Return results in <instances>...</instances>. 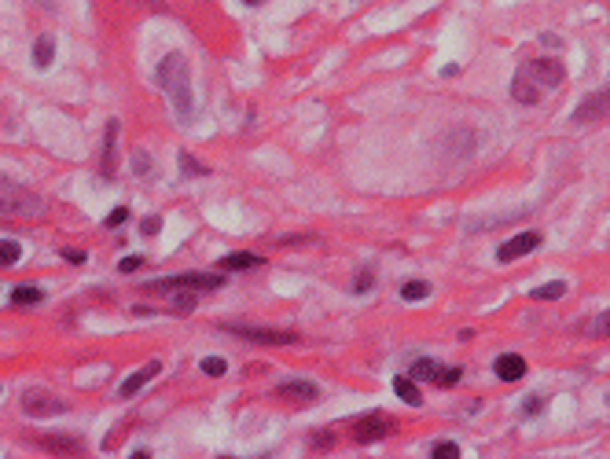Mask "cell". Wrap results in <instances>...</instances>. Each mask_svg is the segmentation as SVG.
Listing matches in <instances>:
<instances>
[{"label":"cell","instance_id":"1","mask_svg":"<svg viewBox=\"0 0 610 459\" xmlns=\"http://www.w3.org/2000/svg\"><path fill=\"white\" fill-rule=\"evenodd\" d=\"M155 81L158 89L169 96V103H173V114L180 122L191 118V111H195V100H191V74H188V59L180 56V52H169L162 56L155 70Z\"/></svg>","mask_w":610,"mask_h":459},{"label":"cell","instance_id":"2","mask_svg":"<svg viewBox=\"0 0 610 459\" xmlns=\"http://www.w3.org/2000/svg\"><path fill=\"white\" fill-rule=\"evenodd\" d=\"M41 210H45V202L34 191H26L23 184L0 177V217H37Z\"/></svg>","mask_w":610,"mask_h":459},{"label":"cell","instance_id":"3","mask_svg":"<svg viewBox=\"0 0 610 459\" xmlns=\"http://www.w3.org/2000/svg\"><path fill=\"white\" fill-rule=\"evenodd\" d=\"M224 287V276L217 272H188V276H169V280H151L144 283V291H217Z\"/></svg>","mask_w":610,"mask_h":459},{"label":"cell","instance_id":"4","mask_svg":"<svg viewBox=\"0 0 610 459\" xmlns=\"http://www.w3.org/2000/svg\"><path fill=\"white\" fill-rule=\"evenodd\" d=\"M409 379H415V382H431V386H456V382L464 379V371H459V368H442L437 360L423 357V360H415V364H412Z\"/></svg>","mask_w":610,"mask_h":459},{"label":"cell","instance_id":"5","mask_svg":"<svg viewBox=\"0 0 610 459\" xmlns=\"http://www.w3.org/2000/svg\"><path fill=\"white\" fill-rule=\"evenodd\" d=\"M526 78L537 85V89L544 92V89H555V85H563V78H566V67L559 59H530V63H522L519 67Z\"/></svg>","mask_w":610,"mask_h":459},{"label":"cell","instance_id":"6","mask_svg":"<svg viewBox=\"0 0 610 459\" xmlns=\"http://www.w3.org/2000/svg\"><path fill=\"white\" fill-rule=\"evenodd\" d=\"M70 404L56 397V393H48V390H26L23 393V412L26 415H34V419H48V415H63Z\"/></svg>","mask_w":610,"mask_h":459},{"label":"cell","instance_id":"7","mask_svg":"<svg viewBox=\"0 0 610 459\" xmlns=\"http://www.w3.org/2000/svg\"><path fill=\"white\" fill-rule=\"evenodd\" d=\"M228 331L254 342V346H294L298 342L294 331H276V327H228Z\"/></svg>","mask_w":610,"mask_h":459},{"label":"cell","instance_id":"8","mask_svg":"<svg viewBox=\"0 0 610 459\" xmlns=\"http://www.w3.org/2000/svg\"><path fill=\"white\" fill-rule=\"evenodd\" d=\"M610 114V89L603 92H592V96H585L581 107L574 111V125H588V122H599V118H607Z\"/></svg>","mask_w":610,"mask_h":459},{"label":"cell","instance_id":"9","mask_svg":"<svg viewBox=\"0 0 610 459\" xmlns=\"http://www.w3.org/2000/svg\"><path fill=\"white\" fill-rule=\"evenodd\" d=\"M541 243H544L541 232H522V236H515L511 243H504V247L497 250V261H504V265H508V261H519V258H526V254L537 250Z\"/></svg>","mask_w":610,"mask_h":459},{"label":"cell","instance_id":"10","mask_svg":"<svg viewBox=\"0 0 610 459\" xmlns=\"http://www.w3.org/2000/svg\"><path fill=\"white\" fill-rule=\"evenodd\" d=\"M390 430H393L390 419H382V415H364L357 423V430H353V437H357L360 445H371V441H382Z\"/></svg>","mask_w":610,"mask_h":459},{"label":"cell","instance_id":"11","mask_svg":"<svg viewBox=\"0 0 610 459\" xmlns=\"http://www.w3.org/2000/svg\"><path fill=\"white\" fill-rule=\"evenodd\" d=\"M276 397H287V401H298V404H313V401H320V386H316V382L294 379V382L276 386Z\"/></svg>","mask_w":610,"mask_h":459},{"label":"cell","instance_id":"12","mask_svg":"<svg viewBox=\"0 0 610 459\" xmlns=\"http://www.w3.org/2000/svg\"><path fill=\"white\" fill-rule=\"evenodd\" d=\"M158 368H162V364H158V360H151V364H144L140 371H133V375L122 382V390H118V393H122V397H136V393H140L147 382L158 375Z\"/></svg>","mask_w":610,"mask_h":459},{"label":"cell","instance_id":"13","mask_svg":"<svg viewBox=\"0 0 610 459\" xmlns=\"http://www.w3.org/2000/svg\"><path fill=\"white\" fill-rule=\"evenodd\" d=\"M497 379L500 382H519L522 375H526V360H522L519 353H504V357H497Z\"/></svg>","mask_w":610,"mask_h":459},{"label":"cell","instance_id":"14","mask_svg":"<svg viewBox=\"0 0 610 459\" xmlns=\"http://www.w3.org/2000/svg\"><path fill=\"white\" fill-rule=\"evenodd\" d=\"M511 96H515V103H522V107L541 103V89H537V85H533L522 70L515 74V78H511Z\"/></svg>","mask_w":610,"mask_h":459},{"label":"cell","instance_id":"15","mask_svg":"<svg viewBox=\"0 0 610 459\" xmlns=\"http://www.w3.org/2000/svg\"><path fill=\"white\" fill-rule=\"evenodd\" d=\"M261 265H265L261 254L239 250V254H228V258H221V261H217V269H221V272H243V269H261Z\"/></svg>","mask_w":610,"mask_h":459},{"label":"cell","instance_id":"16","mask_svg":"<svg viewBox=\"0 0 610 459\" xmlns=\"http://www.w3.org/2000/svg\"><path fill=\"white\" fill-rule=\"evenodd\" d=\"M114 144H118V122H107V133H103V177H114L118 173Z\"/></svg>","mask_w":610,"mask_h":459},{"label":"cell","instance_id":"17","mask_svg":"<svg viewBox=\"0 0 610 459\" xmlns=\"http://www.w3.org/2000/svg\"><path fill=\"white\" fill-rule=\"evenodd\" d=\"M393 393H397L409 408H420V404H423V393H420V386H415V379H409V375L393 379Z\"/></svg>","mask_w":610,"mask_h":459},{"label":"cell","instance_id":"18","mask_svg":"<svg viewBox=\"0 0 610 459\" xmlns=\"http://www.w3.org/2000/svg\"><path fill=\"white\" fill-rule=\"evenodd\" d=\"M37 445H45V448H52V452H59V456H67V452H74V456H78V452H81V441H78V437H56V434H41V437H37Z\"/></svg>","mask_w":610,"mask_h":459},{"label":"cell","instance_id":"19","mask_svg":"<svg viewBox=\"0 0 610 459\" xmlns=\"http://www.w3.org/2000/svg\"><path fill=\"white\" fill-rule=\"evenodd\" d=\"M52 59H56V41H52V37H37V45H34V67L48 70Z\"/></svg>","mask_w":610,"mask_h":459},{"label":"cell","instance_id":"20","mask_svg":"<svg viewBox=\"0 0 610 459\" xmlns=\"http://www.w3.org/2000/svg\"><path fill=\"white\" fill-rule=\"evenodd\" d=\"M401 298L404 302H423V298H431V283L426 280H409L401 287Z\"/></svg>","mask_w":610,"mask_h":459},{"label":"cell","instance_id":"21","mask_svg":"<svg viewBox=\"0 0 610 459\" xmlns=\"http://www.w3.org/2000/svg\"><path fill=\"white\" fill-rule=\"evenodd\" d=\"M566 294V283L563 280H552V283H544L533 291V302H555V298H563Z\"/></svg>","mask_w":610,"mask_h":459},{"label":"cell","instance_id":"22","mask_svg":"<svg viewBox=\"0 0 610 459\" xmlns=\"http://www.w3.org/2000/svg\"><path fill=\"white\" fill-rule=\"evenodd\" d=\"M19 261H23V247H19L15 239H4V243H0V269L19 265Z\"/></svg>","mask_w":610,"mask_h":459},{"label":"cell","instance_id":"23","mask_svg":"<svg viewBox=\"0 0 610 459\" xmlns=\"http://www.w3.org/2000/svg\"><path fill=\"white\" fill-rule=\"evenodd\" d=\"M12 302H15V305H26V309H30V305L45 302V294H41L37 287H15V291H12Z\"/></svg>","mask_w":610,"mask_h":459},{"label":"cell","instance_id":"24","mask_svg":"<svg viewBox=\"0 0 610 459\" xmlns=\"http://www.w3.org/2000/svg\"><path fill=\"white\" fill-rule=\"evenodd\" d=\"M199 368H202V375H210V379H221L224 371H228V364H224L221 357H202Z\"/></svg>","mask_w":610,"mask_h":459},{"label":"cell","instance_id":"25","mask_svg":"<svg viewBox=\"0 0 610 459\" xmlns=\"http://www.w3.org/2000/svg\"><path fill=\"white\" fill-rule=\"evenodd\" d=\"M588 335H592V338H610V309H607V313H599V316L592 320Z\"/></svg>","mask_w":610,"mask_h":459},{"label":"cell","instance_id":"26","mask_svg":"<svg viewBox=\"0 0 610 459\" xmlns=\"http://www.w3.org/2000/svg\"><path fill=\"white\" fill-rule=\"evenodd\" d=\"M431 456H434V459H456V456H459V445H456V441H437V445L431 448Z\"/></svg>","mask_w":610,"mask_h":459},{"label":"cell","instance_id":"27","mask_svg":"<svg viewBox=\"0 0 610 459\" xmlns=\"http://www.w3.org/2000/svg\"><path fill=\"white\" fill-rule=\"evenodd\" d=\"M180 169H184V173H195V177H206V173H210V169L202 166V162H195L188 151H180Z\"/></svg>","mask_w":610,"mask_h":459},{"label":"cell","instance_id":"28","mask_svg":"<svg viewBox=\"0 0 610 459\" xmlns=\"http://www.w3.org/2000/svg\"><path fill=\"white\" fill-rule=\"evenodd\" d=\"M133 169L140 177H147V173H151V155H147V151H133Z\"/></svg>","mask_w":610,"mask_h":459},{"label":"cell","instance_id":"29","mask_svg":"<svg viewBox=\"0 0 610 459\" xmlns=\"http://www.w3.org/2000/svg\"><path fill=\"white\" fill-rule=\"evenodd\" d=\"M173 309H177V313H191V309H195V294H191V291L188 294H177L173 298Z\"/></svg>","mask_w":610,"mask_h":459},{"label":"cell","instance_id":"30","mask_svg":"<svg viewBox=\"0 0 610 459\" xmlns=\"http://www.w3.org/2000/svg\"><path fill=\"white\" fill-rule=\"evenodd\" d=\"M371 287H375V276H371V272H360L357 280H353V291H357V294L371 291Z\"/></svg>","mask_w":610,"mask_h":459},{"label":"cell","instance_id":"31","mask_svg":"<svg viewBox=\"0 0 610 459\" xmlns=\"http://www.w3.org/2000/svg\"><path fill=\"white\" fill-rule=\"evenodd\" d=\"M125 221H129V210L118 206V210H111V217H107V228H118V224H125Z\"/></svg>","mask_w":610,"mask_h":459},{"label":"cell","instance_id":"32","mask_svg":"<svg viewBox=\"0 0 610 459\" xmlns=\"http://www.w3.org/2000/svg\"><path fill=\"white\" fill-rule=\"evenodd\" d=\"M158 228H162V221H158V217H144V221H140V232H144V236H155Z\"/></svg>","mask_w":610,"mask_h":459},{"label":"cell","instance_id":"33","mask_svg":"<svg viewBox=\"0 0 610 459\" xmlns=\"http://www.w3.org/2000/svg\"><path fill=\"white\" fill-rule=\"evenodd\" d=\"M140 265H144V258H136V254H133V258H122L118 272H133V269H140Z\"/></svg>","mask_w":610,"mask_h":459},{"label":"cell","instance_id":"34","mask_svg":"<svg viewBox=\"0 0 610 459\" xmlns=\"http://www.w3.org/2000/svg\"><path fill=\"white\" fill-rule=\"evenodd\" d=\"M63 258L74 261V265H81V261H85V254H81V250H63Z\"/></svg>","mask_w":610,"mask_h":459},{"label":"cell","instance_id":"35","mask_svg":"<svg viewBox=\"0 0 610 459\" xmlns=\"http://www.w3.org/2000/svg\"><path fill=\"white\" fill-rule=\"evenodd\" d=\"M541 408H544V401H541V397H530V401H526V412H530V415H533V412H541Z\"/></svg>","mask_w":610,"mask_h":459},{"label":"cell","instance_id":"36","mask_svg":"<svg viewBox=\"0 0 610 459\" xmlns=\"http://www.w3.org/2000/svg\"><path fill=\"white\" fill-rule=\"evenodd\" d=\"M243 4H247V8H254V4H261V0H243Z\"/></svg>","mask_w":610,"mask_h":459},{"label":"cell","instance_id":"37","mask_svg":"<svg viewBox=\"0 0 610 459\" xmlns=\"http://www.w3.org/2000/svg\"><path fill=\"white\" fill-rule=\"evenodd\" d=\"M147 4H162V0H147Z\"/></svg>","mask_w":610,"mask_h":459}]
</instances>
